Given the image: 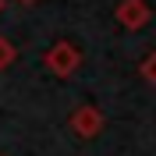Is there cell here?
<instances>
[{
  "mask_svg": "<svg viewBox=\"0 0 156 156\" xmlns=\"http://www.w3.org/2000/svg\"><path fill=\"white\" fill-rule=\"evenodd\" d=\"M43 68H46L50 75H57V78H71L82 68V50H78L75 43H68V39H60V43H53V46L43 53Z\"/></svg>",
  "mask_w": 156,
  "mask_h": 156,
  "instance_id": "6da1fadb",
  "label": "cell"
},
{
  "mask_svg": "<svg viewBox=\"0 0 156 156\" xmlns=\"http://www.w3.org/2000/svg\"><path fill=\"white\" fill-rule=\"evenodd\" d=\"M71 131H75L78 138H96L99 131H103V124H107V117H103V110L92 107V103H82V107L71 114Z\"/></svg>",
  "mask_w": 156,
  "mask_h": 156,
  "instance_id": "7a4b0ae2",
  "label": "cell"
},
{
  "mask_svg": "<svg viewBox=\"0 0 156 156\" xmlns=\"http://www.w3.org/2000/svg\"><path fill=\"white\" fill-rule=\"evenodd\" d=\"M114 18H117V25H124V29L138 32V29H146V25H149L153 11H149L146 0H121V4H117V11H114Z\"/></svg>",
  "mask_w": 156,
  "mask_h": 156,
  "instance_id": "3957f363",
  "label": "cell"
},
{
  "mask_svg": "<svg viewBox=\"0 0 156 156\" xmlns=\"http://www.w3.org/2000/svg\"><path fill=\"white\" fill-rule=\"evenodd\" d=\"M14 60H18V46H14L7 36H0V71H7Z\"/></svg>",
  "mask_w": 156,
  "mask_h": 156,
  "instance_id": "277c9868",
  "label": "cell"
},
{
  "mask_svg": "<svg viewBox=\"0 0 156 156\" xmlns=\"http://www.w3.org/2000/svg\"><path fill=\"white\" fill-rule=\"evenodd\" d=\"M138 71H142V78H146L149 85H156V50L142 57V64H138Z\"/></svg>",
  "mask_w": 156,
  "mask_h": 156,
  "instance_id": "5b68a950",
  "label": "cell"
},
{
  "mask_svg": "<svg viewBox=\"0 0 156 156\" xmlns=\"http://www.w3.org/2000/svg\"><path fill=\"white\" fill-rule=\"evenodd\" d=\"M18 4H36V0H18Z\"/></svg>",
  "mask_w": 156,
  "mask_h": 156,
  "instance_id": "8992f818",
  "label": "cell"
},
{
  "mask_svg": "<svg viewBox=\"0 0 156 156\" xmlns=\"http://www.w3.org/2000/svg\"><path fill=\"white\" fill-rule=\"evenodd\" d=\"M0 14H4V0H0Z\"/></svg>",
  "mask_w": 156,
  "mask_h": 156,
  "instance_id": "52a82bcc",
  "label": "cell"
},
{
  "mask_svg": "<svg viewBox=\"0 0 156 156\" xmlns=\"http://www.w3.org/2000/svg\"><path fill=\"white\" fill-rule=\"evenodd\" d=\"M0 156H4V153H0Z\"/></svg>",
  "mask_w": 156,
  "mask_h": 156,
  "instance_id": "ba28073f",
  "label": "cell"
}]
</instances>
